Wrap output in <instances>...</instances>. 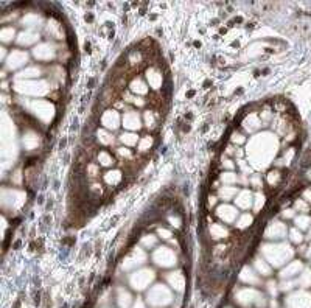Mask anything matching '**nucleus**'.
<instances>
[{"label": "nucleus", "instance_id": "24", "mask_svg": "<svg viewBox=\"0 0 311 308\" xmlns=\"http://www.w3.org/2000/svg\"><path fill=\"white\" fill-rule=\"evenodd\" d=\"M252 221H254V216L249 212H244V213H240L238 220L235 221V226H236V229L243 231V229H248L252 224Z\"/></svg>", "mask_w": 311, "mask_h": 308}, {"label": "nucleus", "instance_id": "21", "mask_svg": "<svg viewBox=\"0 0 311 308\" xmlns=\"http://www.w3.org/2000/svg\"><path fill=\"white\" fill-rule=\"evenodd\" d=\"M118 140H120L126 148H132V147H137V145H139L140 137L137 135V132L128 131V132H123L120 137H118Z\"/></svg>", "mask_w": 311, "mask_h": 308}, {"label": "nucleus", "instance_id": "8", "mask_svg": "<svg viewBox=\"0 0 311 308\" xmlns=\"http://www.w3.org/2000/svg\"><path fill=\"white\" fill-rule=\"evenodd\" d=\"M142 119L137 111H126L122 117V125L125 126V129L135 132L142 128Z\"/></svg>", "mask_w": 311, "mask_h": 308}, {"label": "nucleus", "instance_id": "23", "mask_svg": "<svg viewBox=\"0 0 311 308\" xmlns=\"http://www.w3.org/2000/svg\"><path fill=\"white\" fill-rule=\"evenodd\" d=\"M146 79H148V84L153 89H159L162 86V74L156 70H148L146 72Z\"/></svg>", "mask_w": 311, "mask_h": 308}, {"label": "nucleus", "instance_id": "30", "mask_svg": "<svg viewBox=\"0 0 311 308\" xmlns=\"http://www.w3.org/2000/svg\"><path fill=\"white\" fill-rule=\"evenodd\" d=\"M296 283L300 286H311V271L305 269L299 274V279L296 280Z\"/></svg>", "mask_w": 311, "mask_h": 308}, {"label": "nucleus", "instance_id": "4", "mask_svg": "<svg viewBox=\"0 0 311 308\" xmlns=\"http://www.w3.org/2000/svg\"><path fill=\"white\" fill-rule=\"evenodd\" d=\"M235 301L243 307H264L266 305V299L261 293H259L257 289L254 288H243L240 289L235 296Z\"/></svg>", "mask_w": 311, "mask_h": 308}, {"label": "nucleus", "instance_id": "46", "mask_svg": "<svg viewBox=\"0 0 311 308\" xmlns=\"http://www.w3.org/2000/svg\"><path fill=\"white\" fill-rule=\"evenodd\" d=\"M131 308H148V304L143 302L142 299H137V301H134V304H132Z\"/></svg>", "mask_w": 311, "mask_h": 308}, {"label": "nucleus", "instance_id": "7", "mask_svg": "<svg viewBox=\"0 0 311 308\" xmlns=\"http://www.w3.org/2000/svg\"><path fill=\"white\" fill-rule=\"evenodd\" d=\"M146 261V254L143 249L140 248H137L135 251H132L130 256H128L123 261V269L126 271H135V269H139V266H142L143 263Z\"/></svg>", "mask_w": 311, "mask_h": 308}, {"label": "nucleus", "instance_id": "52", "mask_svg": "<svg viewBox=\"0 0 311 308\" xmlns=\"http://www.w3.org/2000/svg\"><path fill=\"white\" fill-rule=\"evenodd\" d=\"M227 308H232V307H227Z\"/></svg>", "mask_w": 311, "mask_h": 308}, {"label": "nucleus", "instance_id": "40", "mask_svg": "<svg viewBox=\"0 0 311 308\" xmlns=\"http://www.w3.org/2000/svg\"><path fill=\"white\" fill-rule=\"evenodd\" d=\"M117 154L120 157H125V159H131L132 157V153H131V148H126V147H120L117 148Z\"/></svg>", "mask_w": 311, "mask_h": 308}, {"label": "nucleus", "instance_id": "5", "mask_svg": "<svg viewBox=\"0 0 311 308\" xmlns=\"http://www.w3.org/2000/svg\"><path fill=\"white\" fill-rule=\"evenodd\" d=\"M153 261L160 268H173L178 263V257L168 246H160L157 249H154Z\"/></svg>", "mask_w": 311, "mask_h": 308}, {"label": "nucleus", "instance_id": "43", "mask_svg": "<svg viewBox=\"0 0 311 308\" xmlns=\"http://www.w3.org/2000/svg\"><path fill=\"white\" fill-rule=\"evenodd\" d=\"M232 142L233 143H244L246 142V137L243 134H240V132H235L233 135H232Z\"/></svg>", "mask_w": 311, "mask_h": 308}, {"label": "nucleus", "instance_id": "27", "mask_svg": "<svg viewBox=\"0 0 311 308\" xmlns=\"http://www.w3.org/2000/svg\"><path fill=\"white\" fill-rule=\"evenodd\" d=\"M219 180L223 182V185H235L238 182V176L233 171H224V173L219 175Z\"/></svg>", "mask_w": 311, "mask_h": 308}, {"label": "nucleus", "instance_id": "38", "mask_svg": "<svg viewBox=\"0 0 311 308\" xmlns=\"http://www.w3.org/2000/svg\"><path fill=\"white\" fill-rule=\"evenodd\" d=\"M263 204H264V195L263 193H257L254 196V209H255V212H260Z\"/></svg>", "mask_w": 311, "mask_h": 308}, {"label": "nucleus", "instance_id": "22", "mask_svg": "<svg viewBox=\"0 0 311 308\" xmlns=\"http://www.w3.org/2000/svg\"><path fill=\"white\" fill-rule=\"evenodd\" d=\"M122 171L120 170H111V171H107V173H104L103 179H104V182L107 185H117V184H120L122 182Z\"/></svg>", "mask_w": 311, "mask_h": 308}, {"label": "nucleus", "instance_id": "3", "mask_svg": "<svg viewBox=\"0 0 311 308\" xmlns=\"http://www.w3.org/2000/svg\"><path fill=\"white\" fill-rule=\"evenodd\" d=\"M263 256L271 266H280L288 261V258L292 256V251L289 249V246H264Z\"/></svg>", "mask_w": 311, "mask_h": 308}, {"label": "nucleus", "instance_id": "34", "mask_svg": "<svg viewBox=\"0 0 311 308\" xmlns=\"http://www.w3.org/2000/svg\"><path fill=\"white\" fill-rule=\"evenodd\" d=\"M14 34H16V30L13 28V26H5V28L2 30V41L6 44V42H11L14 39Z\"/></svg>", "mask_w": 311, "mask_h": 308}, {"label": "nucleus", "instance_id": "15", "mask_svg": "<svg viewBox=\"0 0 311 308\" xmlns=\"http://www.w3.org/2000/svg\"><path fill=\"white\" fill-rule=\"evenodd\" d=\"M33 55L38 58L39 61H44V62H47L50 59L54 58V49H53V45L50 44H42V45H36V47L33 49Z\"/></svg>", "mask_w": 311, "mask_h": 308}, {"label": "nucleus", "instance_id": "26", "mask_svg": "<svg viewBox=\"0 0 311 308\" xmlns=\"http://www.w3.org/2000/svg\"><path fill=\"white\" fill-rule=\"evenodd\" d=\"M97 139L102 145H114V142H115L114 135L107 129H98L97 131Z\"/></svg>", "mask_w": 311, "mask_h": 308}, {"label": "nucleus", "instance_id": "37", "mask_svg": "<svg viewBox=\"0 0 311 308\" xmlns=\"http://www.w3.org/2000/svg\"><path fill=\"white\" fill-rule=\"evenodd\" d=\"M289 238L291 241L294 244H300L302 241H304V235H302V232L296 228V229H291L289 231Z\"/></svg>", "mask_w": 311, "mask_h": 308}, {"label": "nucleus", "instance_id": "17", "mask_svg": "<svg viewBox=\"0 0 311 308\" xmlns=\"http://www.w3.org/2000/svg\"><path fill=\"white\" fill-rule=\"evenodd\" d=\"M238 193H240V188L236 185H223L218 190V198L224 203H229V201H233Z\"/></svg>", "mask_w": 311, "mask_h": 308}, {"label": "nucleus", "instance_id": "12", "mask_svg": "<svg viewBox=\"0 0 311 308\" xmlns=\"http://www.w3.org/2000/svg\"><path fill=\"white\" fill-rule=\"evenodd\" d=\"M102 122H103L104 129L115 131V129H118V126H120V115H118V112L115 109H109L104 112Z\"/></svg>", "mask_w": 311, "mask_h": 308}, {"label": "nucleus", "instance_id": "10", "mask_svg": "<svg viewBox=\"0 0 311 308\" xmlns=\"http://www.w3.org/2000/svg\"><path fill=\"white\" fill-rule=\"evenodd\" d=\"M233 203L238 210H249L251 207H254V195L249 190H240V193L236 195Z\"/></svg>", "mask_w": 311, "mask_h": 308}, {"label": "nucleus", "instance_id": "48", "mask_svg": "<svg viewBox=\"0 0 311 308\" xmlns=\"http://www.w3.org/2000/svg\"><path fill=\"white\" fill-rule=\"evenodd\" d=\"M282 215H283V218H292V216H294V209H288V210L283 212Z\"/></svg>", "mask_w": 311, "mask_h": 308}, {"label": "nucleus", "instance_id": "35", "mask_svg": "<svg viewBox=\"0 0 311 308\" xmlns=\"http://www.w3.org/2000/svg\"><path fill=\"white\" fill-rule=\"evenodd\" d=\"M294 210L300 212L302 215H307L310 212V204L305 201V199H299V201H296V204H294Z\"/></svg>", "mask_w": 311, "mask_h": 308}, {"label": "nucleus", "instance_id": "13", "mask_svg": "<svg viewBox=\"0 0 311 308\" xmlns=\"http://www.w3.org/2000/svg\"><path fill=\"white\" fill-rule=\"evenodd\" d=\"M167 282L175 291H179V293L184 291V288H185V277L181 271H171V273L167 276Z\"/></svg>", "mask_w": 311, "mask_h": 308}, {"label": "nucleus", "instance_id": "25", "mask_svg": "<svg viewBox=\"0 0 311 308\" xmlns=\"http://www.w3.org/2000/svg\"><path fill=\"white\" fill-rule=\"evenodd\" d=\"M98 164L102 165V167L109 168V167H112V165L115 164V159L112 157L111 153H107V151L103 150V151L98 153Z\"/></svg>", "mask_w": 311, "mask_h": 308}, {"label": "nucleus", "instance_id": "32", "mask_svg": "<svg viewBox=\"0 0 311 308\" xmlns=\"http://www.w3.org/2000/svg\"><path fill=\"white\" fill-rule=\"evenodd\" d=\"M294 223L299 229H308L310 228V223H311V218L308 215H299L294 218Z\"/></svg>", "mask_w": 311, "mask_h": 308}, {"label": "nucleus", "instance_id": "6", "mask_svg": "<svg viewBox=\"0 0 311 308\" xmlns=\"http://www.w3.org/2000/svg\"><path fill=\"white\" fill-rule=\"evenodd\" d=\"M216 216L221 220L223 224H235V221L238 220L240 216V210L236 209L235 205L224 203L216 207Z\"/></svg>", "mask_w": 311, "mask_h": 308}, {"label": "nucleus", "instance_id": "28", "mask_svg": "<svg viewBox=\"0 0 311 308\" xmlns=\"http://www.w3.org/2000/svg\"><path fill=\"white\" fill-rule=\"evenodd\" d=\"M157 241H159V238L156 237V235H153V233H150V235H145V237L142 238V241H140V244H142V248L143 249H156V246H157Z\"/></svg>", "mask_w": 311, "mask_h": 308}, {"label": "nucleus", "instance_id": "47", "mask_svg": "<svg viewBox=\"0 0 311 308\" xmlns=\"http://www.w3.org/2000/svg\"><path fill=\"white\" fill-rule=\"evenodd\" d=\"M168 221H170V224H171V226H175V228H179V226H181L179 218H175V216H170Z\"/></svg>", "mask_w": 311, "mask_h": 308}, {"label": "nucleus", "instance_id": "29", "mask_svg": "<svg viewBox=\"0 0 311 308\" xmlns=\"http://www.w3.org/2000/svg\"><path fill=\"white\" fill-rule=\"evenodd\" d=\"M212 235L213 238H226L229 235V231L224 228V224H212Z\"/></svg>", "mask_w": 311, "mask_h": 308}, {"label": "nucleus", "instance_id": "50", "mask_svg": "<svg viewBox=\"0 0 311 308\" xmlns=\"http://www.w3.org/2000/svg\"><path fill=\"white\" fill-rule=\"evenodd\" d=\"M305 257L308 258V260H311V244L307 248V251H305Z\"/></svg>", "mask_w": 311, "mask_h": 308}, {"label": "nucleus", "instance_id": "19", "mask_svg": "<svg viewBox=\"0 0 311 308\" xmlns=\"http://www.w3.org/2000/svg\"><path fill=\"white\" fill-rule=\"evenodd\" d=\"M254 269L257 271L259 276H261V277H269V276L272 274V266H271L264 258H261V257L255 258V261H254Z\"/></svg>", "mask_w": 311, "mask_h": 308}, {"label": "nucleus", "instance_id": "14", "mask_svg": "<svg viewBox=\"0 0 311 308\" xmlns=\"http://www.w3.org/2000/svg\"><path fill=\"white\" fill-rule=\"evenodd\" d=\"M302 271H304V266H302V263H300L299 260H294V261H291V263H288L285 268L280 271V279L291 280L292 277L299 276Z\"/></svg>", "mask_w": 311, "mask_h": 308}, {"label": "nucleus", "instance_id": "51", "mask_svg": "<svg viewBox=\"0 0 311 308\" xmlns=\"http://www.w3.org/2000/svg\"><path fill=\"white\" fill-rule=\"evenodd\" d=\"M308 238L311 240V228H310V235H308Z\"/></svg>", "mask_w": 311, "mask_h": 308}, {"label": "nucleus", "instance_id": "33", "mask_svg": "<svg viewBox=\"0 0 311 308\" xmlns=\"http://www.w3.org/2000/svg\"><path fill=\"white\" fill-rule=\"evenodd\" d=\"M143 123L148 129H153L156 126V117H154V112L153 111H145L143 114Z\"/></svg>", "mask_w": 311, "mask_h": 308}, {"label": "nucleus", "instance_id": "49", "mask_svg": "<svg viewBox=\"0 0 311 308\" xmlns=\"http://www.w3.org/2000/svg\"><path fill=\"white\" fill-rule=\"evenodd\" d=\"M304 198H305V201H307L308 204L311 203V188H308L307 192L304 193Z\"/></svg>", "mask_w": 311, "mask_h": 308}, {"label": "nucleus", "instance_id": "31", "mask_svg": "<svg viewBox=\"0 0 311 308\" xmlns=\"http://www.w3.org/2000/svg\"><path fill=\"white\" fill-rule=\"evenodd\" d=\"M151 147H153V137H151V135H145V137H142L139 140V145H137V148H139V151H142V153L148 151Z\"/></svg>", "mask_w": 311, "mask_h": 308}, {"label": "nucleus", "instance_id": "36", "mask_svg": "<svg viewBox=\"0 0 311 308\" xmlns=\"http://www.w3.org/2000/svg\"><path fill=\"white\" fill-rule=\"evenodd\" d=\"M39 75H41V70H39L38 67H31V69L24 70L19 77H21V78H38Z\"/></svg>", "mask_w": 311, "mask_h": 308}, {"label": "nucleus", "instance_id": "44", "mask_svg": "<svg viewBox=\"0 0 311 308\" xmlns=\"http://www.w3.org/2000/svg\"><path fill=\"white\" fill-rule=\"evenodd\" d=\"M280 179V175H279V171H271L269 176H268V180H269V184L272 182H277V180Z\"/></svg>", "mask_w": 311, "mask_h": 308}, {"label": "nucleus", "instance_id": "1", "mask_svg": "<svg viewBox=\"0 0 311 308\" xmlns=\"http://www.w3.org/2000/svg\"><path fill=\"white\" fill-rule=\"evenodd\" d=\"M173 293L167 285L156 283L146 293V304L151 308H165L173 302Z\"/></svg>", "mask_w": 311, "mask_h": 308}, {"label": "nucleus", "instance_id": "2", "mask_svg": "<svg viewBox=\"0 0 311 308\" xmlns=\"http://www.w3.org/2000/svg\"><path fill=\"white\" fill-rule=\"evenodd\" d=\"M154 279H156V273L151 268L135 269L130 274V286L134 291H145V289L151 288Z\"/></svg>", "mask_w": 311, "mask_h": 308}, {"label": "nucleus", "instance_id": "45", "mask_svg": "<svg viewBox=\"0 0 311 308\" xmlns=\"http://www.w3.org/2000/svg\"><path fill=\"white\" fill-rule=\"evenodd\" d=\"M249 182H251L254 187H257V188H260V185H261V180H260V176H259V175H254V176L249 179Z\"/></svg>", "mask_w": 311, "mask_h": 308}, {"label": "nucleus", "instance_id": "9", "mask_svg": "<svg viewBox=\"0 0 311 308\" xmlns=\"http://www.w3.org/2000/svg\"><path fill=\"white\" fill-rule=\"evenodd\" d=\"M5 64L10 70L21 69V67L28 64V53H25L22 50H14V51H11L10 59L5 61Z\"/></svg>", "mask_w": 311, "mask_h": 308}, {"label": "nucleus", "instance_id": "20", "mask_svg": "<svg viewBox=\"0 0 311 308\" xmlns=\"http://www.w3.org/2000/svg\"><path fill=\"white\" fill-rule=\"evenodd\" d=\"M130 89H131V92L135 94V95H146L150 90V86H148V83H145L142 78H135V79H132Z\"/></svg>", "mask_w": 311, "mask_h": 308}, {"label": "nucleus", "instance_id": "18", "mask_svg": "<svg viewBox=\"0 0 311 308\" xmlns=\"http://www.w3.org/2000/svg\"><path fill=\"white\" fill-rule=\"evenodd\" d=\"M41 39L39 33H34L33 30H26L17 34V44L19 45H31Z\"/></svg>", "mask_w": 311, "mask_h": 308}, {"label": "nucleus", "instance_id": "41", "mask_svg": "<svg viewBox=\"0 0 311 308\" xmlns=\"http://www.w3.org/2000/svg\"><path fill=\"white\" fill-rule=\"evenodd\" d=\"M266 286H268V291H269V294L272 296V297H277V294H279V285L276 283V282H272V280H271V282H268L266 283Z\"/></svg>", "mask_w": 311, "mask_h": 308}, {"label": "nucleus", "instance_id": "11", "mask_svg": "<svg viewBox=\"0 0 311 308\" xmlns=\"http://www.w3.org/2000/svg\"><path fill=\"white\" fill-rule=\"evenodd\" d=\"M115 301H117L118 308H131L132 304H134V299H132L131 291L128 288H125V286H118L117 288Z\"/></svg>", "mask_w": 311, "mask_h": 308}, {"label": "nucleus", "instance_id": "16", "mask_svg": "<svg viewBox=\"0 0 311 308\" xmlns=\"http://www.w3.org/2000/svg\"><path fill=\"white\" fill-rule=\"evenodd\" d=\"M240 280L246 285H259L261 282V279L259 276V273L251 266H244L240 273Z\"/></svg>", "mask_w": 311, "mask_h": 308}, {"label": "nucleus", "instance_id": "42", "mask_svg": "<svg viewBox=\"0 0 311 308\" xmlns=\"http://www.w3.org/2000/svg\"><path fill=\"white\" fill-rule=\"evenodd\" d=\"M297 283L296 282H292V280H283V282L279 285V288H280V291H289L291 288H294Z\"/></svg>", "mask_w": 311, "mask_h": 308}, {"label": "nucleus", "instance_id": "39", "mask_svg": "<svg viewBox=\"0 0 311 308\" xmlns=\"http://www.w3.org/2000/svg\"><path fill=\"white\" fill-rule=\"evenodd\" d=\"M157 235H159V238H162V240H171L173 232L170 229H167V228H159L157 229Z\"/></svg>", "mask_w": 311, "mask_h": 308}]
</instances>
